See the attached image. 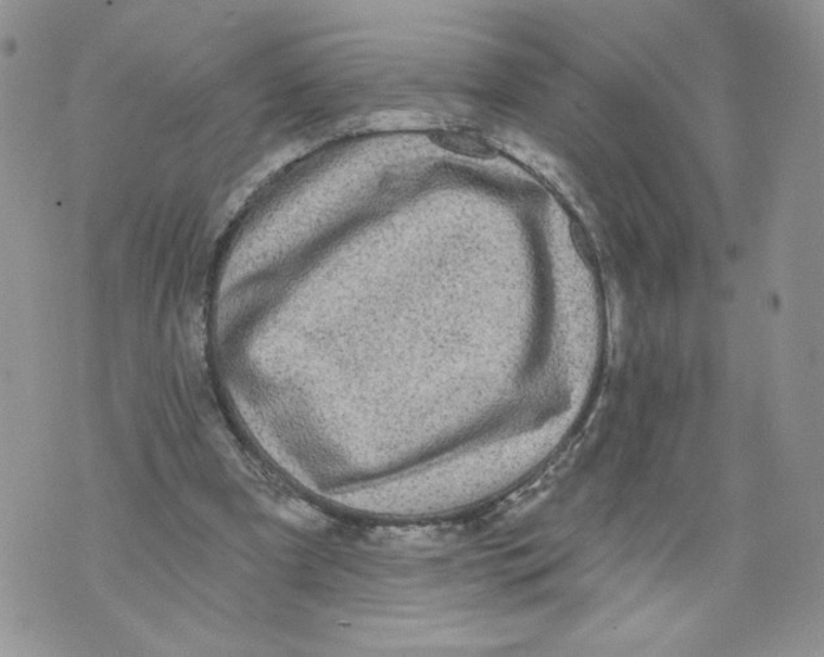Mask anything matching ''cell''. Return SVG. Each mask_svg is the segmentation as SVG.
<instances>
[{
    "label": "cell",
    "mask_w": 824,
    "mask_h": 657,
    "mask_svg": "<svg viewBox=\"0 0 824 657\" xmlns=\"http://www.w3.org/2000/svg\"><path fill=\"white\" fill-rule=\"evenodd\" d=\"M433 144L454 154L473 160L493 161L499 157L498 148L482 134L470 129H446L430 135Z\"/></svg>",
    "instance_id": "cell-1"
}]
</instances>
